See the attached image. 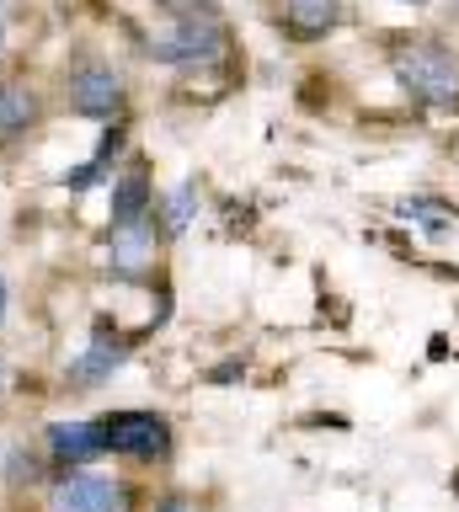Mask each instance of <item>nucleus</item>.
Listing matches in <instances>:
<instances>
[{"mask_svg": "<svg viewBox=\"0 0 459 512\" xmlns=\"http://www.w3.org/2000/svg\"><path fill=\"white\" fill-rule=\"evenodd\" d=\"M193 198H198L193 182H182V187L161 203V235H182V230H187V219H193Z\"/></svg>", "mask_w": 459, "mask_h": 512, "instance_id": "nucleus-12", "label": "nucleus"}, {"mask_svg": "<svg viewBox=\"0 0 459 512\" xmlns=\"http://www.w3.org/2000/svg\"><path fill=\"white\" fill-rule=\"evenodd\" d=\"M123 358H129V342H123V336H107V326H102L91 336V347L70 363V379L81 384V390H97L102 379H113V368H123Z\"/></svg>", "mask_w": 459, "mask_h": 512, "instance_id": "nucleus-8", "label": "nucleus"}, {"mask_svg": "<svg viewBox=\"0 0 459 512\" xmlns=\"http://www.w3.org/2000/svg\"><path fill=\"white\" fill-rule=\"evenodd\" d=\"M390 70L411 102L459 112V54H449L443 43H401L390 54Z\"/></svg>", "mask_w": 459, "mask_h": 512, "instance_id": "nucleus-1", "label": "nucleus"}, {"mask_svg": "<svg viewBox=\"0 0 459 512\" xmlns=\"http://www.w3.org/2000/svg\"><path fill=\"white\" fill-rule=\"evenodd\" d=\"M0 390H6V363H0Z\"/></svg>", "mask_w": 459, "mask_h": 512, "instance_id": "nucleus-20", "label": "nucleus"}, {"mask_svg": "<svg viewBox=\"0 0 459 512\" xmlns=\"http://www.w3.org/2000/svg\"><path fill=\"white\" fill-rule=\"evenodd\" d=\"M406 6H422V0H406Z\"/></svg>", "mask_w": 459, "mask_h": 512, "instance_id": "nucleus-22", "label": "nucleus"}, {"mask_svg": "<svg viewBox=\"0 0 459 512\" xmlns=\"http://www.w3.org/2000/svg\"><path fill=\"white\" fill-rule=\"evenodd\" d=\"M38 470H33V454H22V448H11L6 454V480L11 486H22V480H33Z\"/></svg>", "mask_w": 459, "mask_h": 512, "instance_id": "nucleus-14", "label": "nucleus"}, {"mask_svg": "<svg viewBox=\"0 0 459 512\" xmlns=\"http://www.w3.org/2000/svg\"><path fill=\"white\" fill-rule=\"evenodd\" d=\"M0 54H6V27H0Z\"/></svg>", "mask_w": 459, "mask_h": 512, "instance_id": "nucleus-19", "label": "nucleus"}, {"mask_svg": "<svg viewBox=\"0 0 459 512\" xmlns=\"http://www.w3.org/2000/svg\"><path fill=\"white\" fill-rule=\"evenodd\" d=\"M118 107H123V80L107 64H81L70 75V112H81V118H113Z\"/></svg>", "mask_w": 459, "mask_h": 512, "instance_id": "nucleus-5", "label": "nucleus"}, {"mask_svg": "<svg viewBox=\"0 0 459 512\" xmlns=\"http://www.w3.org/2000/svg\"><path fill=\"white\" fill-rule=\"evenodd\" d=\"M6 299H11V294H6V278H0V320H6Z\"/></svg>", "mask_w": 459, "mask_h": 512, "instance_id": "nucleus-18", "label": "nucleus"}, {"mask_svg": "<svg viewBox=\"0 0 459 512\" xmlns=\"http://www.w3.org/2000/svg\"><path fill=\"white\" fill-rule=\"evenodd\" d=\"M161 512H193L187 502H177V496H171V502H161Z\"/></svg>", "mask_w": 459, "mask_h": 512, "instance_id": "nucleus-17", "label": "nucleus"}, {"mask_svg": "<svg viewBox=\"0 0 459 512\" xmlns=\"http://www.w3.org/2000/svg\"><path fill=\"white\" fill-rule=\"evenodd\" d=\"M38 123V96L27 86H0V139L27 134Z\"/></svg>", "mask_w": 459, "mask_h": 512, "instance_id": "nucleus-11", "label": "nucleus"}, {"mask_svg": "<svg viewBox=\"0 0 459 512\" xmlns=\"http://www.w3.org/2000/svg\"><path fill=\"white\" fill-rule=\"evenodd\" d=\"M219 54H225V22H219V11L171 16V27L161 38H150V59H161V64H209Z\"/></svg>", "mask_w": 459, "mask_h": 512, "instance_id": "nucleus-2", "label": "nucleus"}, {"mask_svg": "<svg viewBox=\"0 0 459 512\" xmlns=\"http://www.w3.org/2000/svg\"><path fill=\"white\" fill-rule=\"evenodd\" d=\"M54 512H134V486L107 475H65L54 486Z\"/></svg>", "mask_w": 459, "mask_h": 512, "instance_id": "nucleus-4", "label": "nucleus"}, {"mask_svg": "<svg viewBox=\"0 0 459 512\" xmlns=\"http://www.w3.org/2000/svg\"><path fill=\"white\" fill-rule=\"evenodd\" d=\"M235 374H246V368H241V363H219V368H214V384H225V379H235Z\"/></svg>", "mask_w": 459, "mask_h": 512, "instance_id": "nucleus-16", "label": "nucleus"}, {"mask_svg": "<svg viewBox=\"0 0 459 512\" xmlns=\"http://www.w3.org/2000/svg\"><path fill=\"white\" fill-rule=\"evenodd\" d=\"M161 6H166L171 16H193V11H219L214 0H161Z\"/></svg>", "mask_w": 459, "mask_h": 512, "instance_id": "nucleus-15", "label": "nucleus"}, {"mask_svg": "<svg viewBox=\"0 0 459 512\" xmlns=\"http://www.w3.org/2000/svg\"><path fill=\"white\" fill-rule=\"evenodd\" d=\"M102 454H129V459H166L171 454V427L155 411H113L97 422Z\"/></svg>", "mask_w": 459, "mask_h": 512, "instance_id": "nucleus-3", "label": "nucleus"}, {"mask_svg": "<svg viewBox=\"0 0 459 512\" xmlns=\"http://www.w3.org/2000/svg\"><path fill=\"white\" fill-rule=\"evenodd\" d=\"M401 214L406 219H417L427 235H449V219H438V214H449V208H438V203H422V198H406L401 203Z\"/></svg>", "mask_w": 459, "mask_h": 512, "instance_id": "nucleus-13", "label": "nucleus"}, {"mask_svg": "<svg viewBox=\"0 0 459 512\" xmlns=\"http://www.w3.org/2000/svg\"><path fill=\"white\" fill-rule=\"evenodd\" d=\"M454 155H459V134H454Z\"/></svg>", "mask_w": 459, "mask_h": 512, "instance_id": "nucleus-21", "label": "nucleus"}, {"mask_svg": "<svg viewBox=\"0 0 459 512\" xmlns=\"http://www.w3.org/2000/svg\"><path fill=\"white\" fill-rule=\"evenodd\" d=\"M150 176H145V166H134V171H123L118 176V187H113V224H129V219H139V214H150Z\"/></svg>", "mask_w": 459, "mask_h": 512, "instance_id": "nucleus-10", "label": "nucleus"}, {"mask_svg": "<svg viewBox=\"0 0 459 512\" xmlns=\"http://www.w3.org/2000/svg\"><path fill=\"white\" fill-rule=\"evenodd\" d=\"M107 262H113V272H123V278H134V272H145L155 262V224L139 214L129 224H113V240H107Z\"/></svg>", "mask_w": 459, "mask_h": 512, "instance_id": "nucleus-7", "label": "nucleus"}, {"mask_svg": "<svg viewBox=\"0 0 459 512\" xmlns=\"http://www.w3.org/2000/svg\"><path fill=\"white\" fill-rule=\"evenodd\" d=\"M49 454H54V464H70V470H81V464L102 459L97 422H54V427H49Z\"/></svg>", "mask_w": 459, "mask_h": 512, "instance_id": "nucleus-9", "label": "nucleus"}, {"mask_svg": "<svg viewBox=\"0 0 459 512\" xmlns=\"http://www.w3.org/2000/svg\"><path fill=\"white\" fill-rule=\"evenodd\" d=\"M278 22L294 43H315L342 27V0H278Z\"/></svg>", "mask_w": 459, "mask_h": 512, "instance_id": "nucleus-6", "label": "nucleus"}]
</instances>
